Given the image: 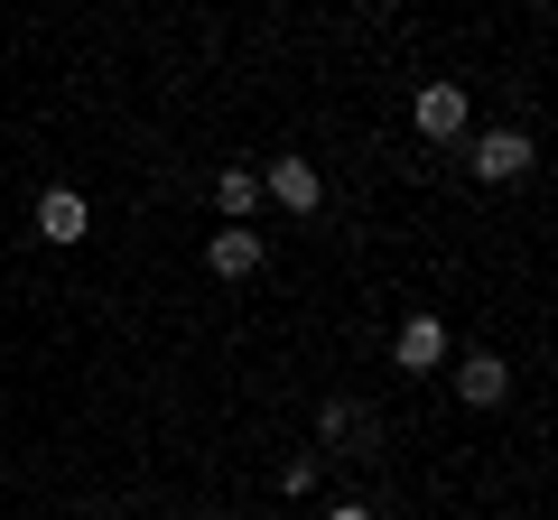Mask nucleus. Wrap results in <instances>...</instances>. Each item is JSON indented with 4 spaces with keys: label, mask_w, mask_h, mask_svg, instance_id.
<instances>
[{
    "label": "nucleus",
    "mask_w": 558,
    "mask_h": 520,
    "mask_svg": "<svg viewBox=\"0 0 558 520\" xmlns=\"http://www.w3.org/2000/svg\"><path fill=\"white\" fill-rule=\"evenodd\" d=\"M400 112H410V131H418L428 149H457V140H465V75L410 84V102H400Z\"/></svg>",
    "instance_id": "1"
},
{
    "label": "nucleus",
    "mask_w": 558,
    "mask_h": 520,
    "mask_svg": "<svg viewBox=\"0 0 558 520\" xmlns=\"http://www.w3.org/2000/svg\"><path fill=\"white\" fill-rule=\"evenodd\" d=\"M531 159H539V140L521 131V121H494V131H475V140H465V177H475V186L531 177Z\"/></svg>",
    "instance_id": "2"
},
{
    "label": "nucleus",
    "mask_w": 558,
    "mask_h": 520,
    "mask_svg": "<svg viewBox=\"0 0 558 520\" xmlns=\"http://www.w3.org/2000/svg\"><path fill=\"white\" fill-rule=\"evenodd\" d=\"M260 270H270V242H260L252 223H215V233H205V280L215 288H252Z\"/></svg>",
    "instance_id": "3"
},
{
    "label": "nucleus",
    "mask_w": 558,
    "mask_h": 520,
    "mask_svg": "<svg viewBox=\"0 0 558 520\" xmlns=\"http://www.w3.org/2000/svg\"><path fill=\"white\" fill-rule=\"evenodd\" d=\"M447 344H457V335H447L438 307H410V317L391 325V372H400V381H428V372L447 362Z\"/></svg>",
    "instance_id": "4"
},
{
    "label": "nucleus",
    "mask_w": 558,
    "mask_h": 520,
    "mask_svg": "<svg viewBox=\"0 0 558 520\" xmlns=\"http://www.w3.org/2000/svg\"><path fill=\"white\" fill-rule=\"evenodd\" d=\"M28 223H38V242L47 251H84L94 242V205H84V186H38V205H28Z\"/></svg>",
    "instance_id": "5"
},
{
    "label": "nucleus",
    "mask_w": 558,
    "mask_h": 520,
    "mask_svg": "<svg viewBox=\"0 0 558 520\" xmlns=\"http://www.w3.org/2000/svg\"><path fill=\"white\" fill-rule=\"evenodd\" d=\"M260 196H270L279 214H326V177H317V159H307V149H270Z\"/></svg>",
    "instance_id": "6"
},
{
    "label": "nucleus",
    "mask_w": 558,
    "mask_h": 520,
    "mask_svg": "<svg viewBox=\"0 0 558 520\" xmlns=\"http://www.w3.org/2000/svg\"><path fill=\"white\" fill-rule=\"evenodd\" d=\"M457 400H465V409H502V400H512V362H502L494 344L457 362Z\"/></svg>",
    "instance_id": "7"
},
{
    "label": "nucleus",
    "mask_w": 558,
    "mask_h": 520,
    "mask_svg": "<svg viewBox=\"0 0 558 520\" xmlns=\"http://www.w3.org/2000/svg\"><path fill=\"white\" fill-rule=\"evenodd\" d=\"M252 205H260V177H252V168H215V214L242 223Z\"/></svg>",
    "instance_id": "8"
},
{
    "label": "nucleus",
    "mask_w": 558,
    "mask_h": 520,
    "mask_svg": "<svg viewBox=\"0 0 558 520\" xmlns=\"http://www.w3.org/2000/svg\"><path fill=\"white\" fill-rule=\"evenodd\" d=\"M317 520H381V511H373V502H363V493H344V502H326Z\"/></svg>",
    "instance_id": "9"
},
{
    "label": "nucleus",
    "mask_w": 558,
    "mask_h": 520,
    "mask_svg": "<svg viewBox=\"0 0 558 520\" xmlns=\"http://www.w3.org/2000/svg\"><path fill=\"white\" fill-rule=\"evenodd\" d=\"M260 10H289V0H260Z\"/></svg>",
    "instance_id": "10"
}]
</instances>
